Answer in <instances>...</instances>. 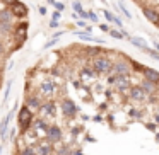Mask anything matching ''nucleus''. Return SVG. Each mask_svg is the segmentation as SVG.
I'll list each match as a JSON object with an SVG mask.
<instances>
[{
  "mask_svg": "<svg viewBox=\"0 0 159 155\" xmlns=\"http://www.w3.org/2000/svg\"><path fill=\"white\" fill-rule=\"evenodd\" d=\"M111 65H113L111 58L98 55V56H94V60H93V72L96 73V75H103V73L111 72Z\"/></svg>",
  "mask_w": 159,
  "mask_h": 155,
  "instance_id": "nucleus-1",
  "label": "nucleus"
},
{
  "mask_svg": "<svg viewBox=\"0 0 159 155\" xmlns=\"http://www.w3.org/2000/svg\"><path fill=\"white\" fill-rule=\"evenodd\" d=\"M17 123H19V128H21V133H26L29 130L33 123V113L28 106H22L19 109V114H17Z\"/></svg>",
  "mask_w": 159,
  "mask_h": 155,
  "instance_id": "nucleus-2",
  "label": "nucleus"
},
{
  "mask_svg": "<svg viewBox=\"0 0 159 155\" xmlns=\"http://www.w3.org/2000/svg\"><path fill=\"white\" fill-rule=\"evenodd\" d=\"M60 109H62L65 118H74L77 114V111H79V107L75 106V102L72 99H63L62 104H60Z\"/></svg>",
  "mask_w": 159,
  "mask_h": 155,
  "instance_id": "nucleus-3",
  "label": "nucleus"
},
{
  "mask_svg": "<svg viewBox=\"0 0 159 155\" xmlns=\"http://www.w3.org/2000/svg\"><path fill=\"white\" fill-rule=\"evenodd\" d=\"M111 70H113V73H116V75H128L132 67H130V63H128V60H118V62H115L113 65H111Z\"/></svg>",
  "mask_w": 159,
  "mask_h": 155,
  "instance_id": "nucleus-4",
  "label": "nucleus"
},
{
  "mask_svg": "<svg viewBox=\"0 0 159 155\" xmlns=\"http://www.w3.org/2000/svg\"><path fill=\"white\" fill-rule=\"evenodd\" d=\"M142 14L145 15V19H147L151 24H154V26L159 28V11H156V9L145 5V7H142Z\"/></svg>",
  "mask_w": 159,
  "mask_h": 155,
  "instance_id": "nucleus-5",
  "label": "nucleus"
},
{
  "mask_svg": "<svg viewBox=\"0 0 159 155\" xmlns=\"http://www.w3.org/2000/svg\"><path fill=\"white\" fill-rule=\"evenodd\" d=\"M11 12L14 14V17H17V19H24V17H28V7H26L24 4H21V2H16V4H12L11 5Z\"/></svg>",
  "mask_w": 159,
  "mask_h": 155,
  "instance_id": "nucleus-6",
  "label": "nucleus"
},
{
  "mask_svg": "<svg viewBox=\"0 0 159 155\" xmlns=\"http://www.w3.org/2000/svg\"><path fill=\"white\" fill-rule=\"evenodd\" d=\"M45 133H46V138H48V141H52V143H55V141H58L60 138H62V130H60L57 124H52V126H48V130H46Z\"/></svg>",
  "mask_w": 159,
  "mask_h": 155,
  "instance_id": "nucleus-7",
  "label": "nucleus"
},
{
  "mask_svg": "<svg viewBox=\"0 0 159 155\" xmlns=\"http://www.w3.org/2000/svg\"><path fill=\"white\" fill-rule=\"evenodd\" d=\"M128 92H130V99H132V101H135V102H140V101H144V99H145V96H147V94H145L144 90L140 89V85L128 89Z\"/></svg>",
  "mask_w": 159,
  "mask_h": 155,
  "instance_id": "nucleus-8",
  "label": "nucleus"
},
{
  "mask_svg": "<svg viewBox=\"0 0 159 155\" xmlns=\"http://www.w3.org/2000/svg\"><path fill=\"white\" fill-rule=\"evenodd\" d=\"M115 85H116V89L121 90V92L128 90V89H130V80H128V75H118Z\"/></svg>",
  "mask_w": 159,
  "mask_h": 155,
  "instance_id": "nucleus-9",
  "label": "nucleus"
},
{
  "mask_svg": "<svg viewBox=\"0 0 159 155\" xmlns=\"http://www.w3.org/2000/svg\"><path fill=\"white\" fill-rule=\"evenodd\" d=\"M142 73H144V79L151 80V82H154V84H159V72H157V70L149 68V67H144Z\"/></svg>",
  "mask_w": 159,
  "mask_h": 155,
  "instance_id": "nucleus-10",
  "label": "nucleus"
},
{
  "mask_svg": "<svg viewBox=\"0 0 159 155\" xmlns=\"http://www.w3.org/2000/svg\"><path fill=\"white\" fill-rule=\"evenodd\" d=\"M39 89H41V92H43V94H48V96H50V94H53V92L57 90V84L53 82V80L46 79L45 82L41 84V87H39Z\"/></svg>",
  "mask_w": 159,
  "mask_h": 155,
  "instance_id": "nucleus-11",
  "label": "nucleus"
},
{
  "mask_svg": "<svg viewBox=\"0 0 159 155\" xmlns=\"http://www.w3.org/2000/svg\"><path fill=\"white\" fill-rule=\"evenodd\" d=\"M156 85H157V84L151 82V80H147V79H144V80L140 82V89L144 90V92L147 94V96H151V94H154V92H156Z\"/></svg>",
  "mask_w": 159,
  "mask_h": 155,
  "instance_id": "nucleus-12",
  "label": "nucleus"
},
{
  "mask_svg": "<svg viewBox=\"0 0 159 155\" xmlns=\"http://www.w3.org/2000/svg\"><path fill=\"white\" fill-rule=\"evenodd\" d=\"M39 109H41L43 113L46 114V116H55V102H52V101H46V102H41Z\"/></svg>",
  "mask_w": 159,
  "mask_h": 155,
  "instance_id": "nucleus-13",
  "label": "nucleus"
},
{
  "mask_svg": "<svg viewBox=\"0 0 159 155\" xmlns=\"http://www.w3.org/2000/svg\"><path fill=\"white\" fill-rule=\"evenodd\" d=\"M0 22H14V14L11 12V9H2L0 11Z\"/></svg>",
  "mask_w": 159,
  "mask_h": 155,
  "instance_id": "nucleus-14",
  "label": "nucleus"
},
{
  "mask_svg": "<svg viewBox=\"0 0 159 155\" xmlns=\"http://www.w3.org/2000/svg\"><path fill=\"white\" fill-rule=\"evenodd\" d=\"M28 28H29L28 22H19L17 28H16V34L21 36V41H24V39L28 38V32H26V31H28Z\"/></svg>",
  "mask_w": 159,
  "mask_h": 155,
  "instance_id": "nucleus-15",
  "label": "nucleus"
},
{
  "mask_svg": "<svg viewBox=\"0 0 159 155\" xmlns=\"http://www.w3.org/2000/svg\"><path fill=\"white\" fill-rule=\"evenodd\" d=\"M128 41H130L134 46H137V48H140L142 51H145V53H147L149 50H151L147 45H145V41H144V39H140V38H128Z\"/></svg>",
  "mask_w": 159,
  "mask_h": 155,
  "instance_id": "nucleus-16",
  "label": "nucleus"
},
{
  "mask_svg": "<svg viewBox=\"0 0 159 155\" xmlns=\"http://www.w3.org/2000/svg\"><path fill=\"white\" fill-rule=\"evenodd\" d=\"M26 106L33 107V109H39L41 101H39V97H36V96H28V99H26Z\"/></svg>",
  "mask_w": 159,
  "mask_h": 155,
  "instance_id": "nucleus-17",
  "label": "nucleus"
},
{
  "mask_svg": "<svg viewBox=\"0 0 159 155\" xmlns=\"http://www.w3.org/2000/svg\"><path fill=\"white\" fill-rule=\"evenodd\" d=\"M36 150H38L39 155H50L53 152V147L50 143H41V145H38V148H36Z\"/></svg>",
  "mask_w": 159,
  "mask_h": 155,
  "instance_id": "nucleus-18",
  "label": "nucleus"
},
{
  "mask_svg": "<svg viewBox=\"0 0 159 155\" xmlns=\"http://www.w3.org/2000/svg\"><path fill=\"white\" fill-rule=\"evenodd\" d=\"M9 123H11V119H9V118H4V121L0 123V138H2V140H5V135H7Z\"/></svg>",
  "mask_w": 159,
  "mask_h": 155,
  "instance_id": "nucleus-19",
  "label": "nucleus"
},
{
  "mask_svg": "<svg viewBox=\"0 0 159 155\" xmlns=\"http://www.w3.org/2000/svg\"><path fill=\"white\" fill-rule=\"evenodd\" d=\"M80 77H82V80H86V77H87V79H94L96 73L93 72V68H84L82 72H80Z\"/></svg>",
  "mask_w": 159,
  "mask_h": 155,
  "instance_id": "nucleus-20",
  "label": "nucleus"
},
{
  "mask_svg": "<svg viewBox=\"0 0 159 155\" xmlns=\"http://www.w3.org/2000/svg\"><path fill=\"white\" fill-rule=\"evenodd\" d=\"M34 126L38 128V130H43V131L48 130V123H46L45 119H36V121H34Z\"/></svg>",
  "mask_w": 159,
  "mask_h": 155,
  "instance_id": "nucleus-21",
  "label": "nucleus"
},
{
  "mask_svg": "<svg viewBox=\"0 0 159 155\" xmlns=\"http://www.w3.org/2000/svg\"><path fill=\"white\" fill-rule=\"evenodd\" d=\"M12 24L11 22H0V32H11L12 31Z\"/></svg>",
  "mask_w": 159,
  "mask_h": 155,
  "instance_id": "nucleus-22",
  "label": "nucleus"
},
{
  "mask_svg": "<svg viewBox=\"0 0 159 155\" xmlns=\"http://www.w3.org/2000/svg\"><path fill=\"white\" fill-rule=\"evenodd\" d=\"M110 36L111 38H115V39H125L123 38V34H121V31H116V29H110Z\"/></svg>",
  "mask_w": 159,
  "mask_h": 155,
  "instance_id": "nucleus-23",
  "label": "nucleus"
},
{
  "mask_svg": "<svg viewBox=\"0 0 159 155\" xmlns=\"http://www.w3.org/2000/svg\"><path fill=\"white\" fill-rule=\"evenodd\" d=\"M118 9H120V11H121V14H123V15H125V17H127V19H130V17H132V14H130V12L127 11V7H125V5H123V2H120V4H118Z\"/></svg>",
  "mask_w": 159,
  "mask_h": 155,
  "instance_id": "nucleus-24",
  "label": "nucleus"
},
{
  "mask_svg": "<svg viewBox=\"0 0 159 155\" xmlns=\"http://www.w3.org/2000/svg\"><path fill=\"white\" fill-rule=\"evenodd\" d=\"M21 155H36V150L29 145V147H26V148H22V152H21Z\"/></svg>",
  "mask_w": 159,
  "mask_h": 155,
  "instance_id": "nucleus-25",
  "label": "nucleus"
},
{
  "mask_svg": "<svg viewBox=\"0 0 159 155\" xmlns=\"http://www.w3.org/2000/svg\"><path fill=\"white\" fill-rule=\"evenodd\" d=\"M86 51H87V55H91V56H98L103 50H99V48H87Z\"/></svg>",
  "mask_w": 159,
  "mask_h": 155,
  "instance_id": "nucleus-26",
  "label": "nucleus"
},
{
  "mask_svg": "<svg viewBox=\"0 0 159 155\" xmlns=\"http://www.w3.org/2000/svg\"><path fill=\"white\" fill-rule=\"evenodd\" d=\"M72 9L77 12V14L84 11V9H82V4H80V2H77V0H75V2H72Z\"/></svg>",
  "mask_w": 159,
  "mask_h": 155,
  "instance_id": "nucleus-27",
  "label": "nucleus"
},
{
  "mask_svg": "<svg viewBox=\"0 0 159 155\" xmlns=\"http://www.w3.org/2000/svg\"><path fill=\"white\" fill-rule=\"evenodd\" d=\"M11 87H12V80L7 82V87H5V92H4V101L9 99V94H11Z\"/></svg>",
  "mask_w": 159,
  "mask_h": 155,
  "instance_id": "nucleus-28",
  "label": "nucleus"
},
{
  "mask_svg": "<svg viewBox=\"0 0 159 155\" xmlns=\"http://www.w3.org/2000/svg\"><path fill=\"white\" fill-rule=\"evenodd\" d=\"M103 14H104V17H106L108 22H113V15H115V14H111V12L106 11V9H103Z\"/></svg>",
  "mask_w": 159,
  "mask_h": 155,
  "instance_id": "nucleus-29",
  "label": "nucleus"
},
{
  "mask_svg": "<svg viewBox=\"0 0 159 155\" xmlns=\"http://www.w3.org/2000/svg\"><path fill=\"white\" fill-rule=\"evenodd\" d=\"M128 114H130L132 118H140V116H142V114H140V111H139V109H135V107H134V109H130V111H128Z\"/></svg>",
  "mask_w": 159,
  "mask_h": 155,
  "instance_id": "nucleus-30",
  "label": "nucleus"
},
{
  "mask_svg": "<svg viewBox=\"0 0 159 155\" xmlns=\"http://www.w3.org/2000/svg\"><path fill=\"white\" fill-rule=\"evenodd\" d=\"M116 73H113V75H110V77H108V79H106V82L108 84H110V85H115V82H116Z\"/></svg>",
  "mask_w": 159,
  "mask_h": 155,
  "instance_id": "nucleus-31",
  "label": "nucleus"
},
{
  "mask_svg": "<svg viewBox=\"0 0 159 155\" xmlns=\"http://www.w3.org/2000/svg\"><path fill=\"white\" fill-rule=\"evenodd\" d=\"M149 56H151V58H154V60H157L159 62V51H154V50H149Z\"/></svg>",
  "mask_w": 159,
  "mask_h": 155,
  "instance_id": "nucleus-32",
  "label": "nucleus"
},
{
  "mask_svg": "<svg viewBox=\"0 0 159 155\" xmlns=\"http://www.w3.org/2000/svg\"><path fill=\"white\" fill-rule=\"evenodd\" d=\"M113 22H115V24H116L120 29L123 28V22H121V19H120V17H116V15H113Z\"/></svg>",
  "mask_w": 159,
  "mask_h": 155,
  "instance_id": "nucleus-33",
  "label": "nucleus"
},
{
  "mask_svg": "<svg viewBox=\"0 0 159 155\" xmlns=\"http://www.w3.org/2000/svg\"><path fill=\"white\" fill-rule=\"evenodd\" d=\"M87 19H91L93 22H98V15L94 12H87Z\"/></svg>",
  "mask_w": 159,
  "mask_h": 155,
  "instance_id": "nucleus-34",
  "label": "nucleus"
},
{
  "mask_svg": "<svg viewBox=\"0 0 159 155\" xmlns=\"http://www.w3.org/2000/svg\"><path fill=\"white\" fill-rule=\"evenodd\" d=\"M53 5H55V9H57V11H58V12H62L63 9H65V5H63V4H60V2H55V4H53Z\"/></svg>",
  "mask_w": 159,
  "mask_h": 155,
  "instance_id": "nucleus-35",
  "label": "nucleus"
},
{
  "mask_svg": "<svg viewBox=\"0 0 159 155\" xmlns=\"http://www.w3.org/2000/svg\"><path fill=\"white\" fill-rule=\"evenodd\" d=\"M60 17H62V12H58V11H57V12H53V15H52V19H53V21H60Z\"/></svg>",
  "mask_w": 159,
  "mask_h": 155,
  "instance_id": "nucleus-36",
  "label": "nucleus"
},
{
  "mask_svg": "<svg viewBox=\"0 0 159 155\" xmlns=\"http://www.w3.org/2000/svg\"><path fill=\"white\" fill-rule=\"evenodd\" d=\"M38 12H39V15H46L48 9H46V7H38Z\"/></svg>",
  "mask_w": 159,
  "mask_h": 155,
  "instance_id": "nucleus-37",
  "label": "nucleus"
},
{
  "mask_svg": "<svg viewBox=\"0 0 159 155\" xmlns=\"http://www.w3.org/2000/svg\"><path fill=\"white\" fill-rule=\"evenodd\" d=\"M145 128H147V130H151V131H154V133H156V123H154V124H152V123H147V124H145Z\"/></svg>",
  "mask_w": 159,
  "mask_h": 155,
  "instance_id": "nucleus-38",
  "label": "nucleus"
},
{
  "mask_svg": "<svg viewBox=\"0 0 159 155\" xmlns=\"http://www.w3.org/2000/svg\"><path fill=\"white\" fill-rule=\"evenodd\" d=\"M91 119H93V121H96V123H101V121H103V116H101V114H96V116H94V118H91Z\"/></svg>",
  "mask_w": 159,
  "mask_h": 155,
  "instance_id": "nucleus-39",
  "label": "nucleus"
},
{
  "mask_svg": "<svg viewBox=\"0 0 159 155\" xmlns=\"http://www.w3.org/2000/svg\"><path fill=\"white\" fill-rule=\"evenodd\" d=\"M134 68H135V70H139V72H142V70H144V65H139V63H134Z\"/></svg>",
  "mask_w": 159,
  "mask_h": 155,
  "instance_id": "nucleus-40",
  "label": "nucleus"
},
{
  "mask_svg": "<svg viewBox=\"0 0 159 155\" xmlns=\"http://www.w3.org/2000/svg\"><path fill=\"white\" fill-rule=\"evenodd\" d=\"M99 29H101V31H104V32H108V31H110V28H108L106 24H99Z\"/></svg>",
  "mask_w": 159,
  "mask_h": 155,
  "instance_id": "nucleus-41",
  "label": "nucleus"
},
{
  "mask_svg": "<svg viewBox=\"0 0 159 155\" xmlns=\"http://www.w3.org/2000/svg\"><path fill=\"white\" fill-rule=\"evenodd\" d=\"M50 28H53V29L58 28V21H53V19H52V22H50Z\"/></svg>",
  "mask_w": 159,
  "mask_h": 155,
  "instance_id": "nucleus-42",
  "label": "nucleus"
},
{
  "mask_svg": "<svg viewBox=\"0 0 159 155\" xmlns=\"http://www.w3.org/2000/svg\"><path fill=\"white\" fill-rule=\"evenodd\" d=\"M77 26L84 29V26H86V21H84V19H80V21H77Z\"/></svg>",
  "mask_w": 159,
  "mask_h": 155,
  "instance_id": "nucleus-43",
  "label": "nucleus"
},
{
  "mask_svg": "<svg viewBox=\"0 0 159 155\" xmlns=\"http://www.w3.org/2000/svg\"><path fill=\"white\" fill-rule=\"evenodd\" d=\"M79 15H80V19H84V21H86V19H87V12H86V11L79 12Z\"/></svg>",
  "mask_w": 159,
  "mask_h": 155,
  "instance_id": "nucleus-44",
  "label": "nucleus"
},
{
  "mask_svg": "<svg viewBox=\"0 0 159 155\" xmlns=\"http://www.w3.org/2000/svg\"><path fill=\"white\" fill-rule=\"evenodd\" d=\"M17 0H4V4H7V5H12V4H16Z\"/></svg>",
  "mask_w": 159,
  "mask_h": 155,
  "instance_id": "nucleus-45",
  "label": "nucleus"
},
{
  "mask_svg": "<svg viewBox=\"0 0 159 155\" xmlns=\"http://www.w3.org/2000/svg\"><path fill=\"white\" fill-rule=\"evenodd\" d=\"M79 131H80V128H79V126L72 128V135H77V133H79Z\"/></svg>",
  "mask_w": 159,
  "mask_h": 155,
  "instance_id": "nucleus-46",
  "label": "nucleus"
},
{
  "mask_svg": "<svg viewBox=\"0 0 159 155\" xmlns=\"http://www.w3.org/2000/svg\"><path fill=\"white\" fill-rule=\"evenodd\" d=\"M152 45H154V48H156V51H159V43H156V41H152Z\"/></svg>",
  "mask_w": 159,
  "mask_h": 155,
  "instance_id": "nucleus-47",
  "label": "nucleus"
},
{
  "mask_svg": "<svg viewBox=\"0 0 159 155\" xmlns=\"http://www.w3.org/2000/svg\"><path fill=\"white\" fill-rule=\"evenodd\" d=\"M154 123L159 124V114H156V116H154Z\"/></svg>",
  "mask_w": 159,
  "mask_h": 155,
  "instance_id": "nucleus-48",
  "label": "nucleus"
},
{
  "mask_svg": "<svg viewBox=\"0 0 159 155\" xmlns=\"http://www.w3.org/2000/svg\"><path fill=\"white\" fill-rule=\"evenodd\" d=\"M2 53H4V45L0 43V55H2Z\"/></svg>",
  "mask_w": 159,
  "mask_h": 155,
  "instance_id": "nucleus-49",
  "label": "nucleus"
},
{
  "mask_svg": "<svg viewBox=\"0 0 159 155\" xmlns=\"http://www.w3.org/2000/svg\"><path fill=\"white\" fill-rule=\"evenodd\" d=\"M156 141H159V133H157V135H156Z\"/></svg>",
  "mask_w": 159,
  "mask_h": 155,
  "instance_id": "nucleus-50",
  "label": "nucleus"
},
{
  "mask_svg": "<svg viewBox=\"0 0 159 155\" xmlns=\"http://www.w3.org/2000/svg\"><path fill=\"white\" fill-rule=\"evenodd\" d=\"M0 153H2V145H0Z\"/></svg>",
  "mask_w": 159,
  "mask_h": 155,
  "instance_id": "nucleus-51",
  "label": "nucleus"
},
{
  "mask_svg": "<svg viewBox=\"0 0 159 155\" xmlns=\"http://www.w3.org/2000/svg\"><path fill=\"white\" fill-rule=\"evenodd\" d=\"M101 2H106V0H101Z\"/></svg>",
  "mask_w": 159,
  "mask_h": 155,
  "instance_id": "nucleus-52",
  "label": "nucleus"
},
{
  "mask_svg": "<svg viewBox=\"0 0 159 155\" xmlns=\"http://www.w3.org/2000/svg\"><path fill=\"white\" fill-rule=\"evenodd\" d=\"M120 2H123V0H120Z\"/></svg>",
  "mask_w": 159,
  "mask_h": 155,
  "instance_id": "nucleus-53",
  "label": "nucleus"
}]
</instances>
